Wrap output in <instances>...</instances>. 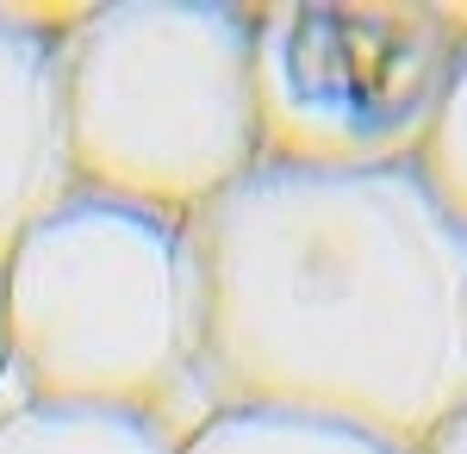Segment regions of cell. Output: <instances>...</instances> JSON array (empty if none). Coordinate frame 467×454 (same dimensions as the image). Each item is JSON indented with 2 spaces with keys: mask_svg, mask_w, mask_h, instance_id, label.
<instances>
[{
  "mask_svg": "<svg viewBox=\"0 0 467 454\" xmlns=\"http://www.w3.org/2000/svg\"><path fill=\"white\" fill-rule=\"evenodd\" d=\"M181 237L218 411L318 418L418 454L467 405V231L418 169L255 162Z\"/></svg>",
  "mask_w": 467,
  "mask_h": 454,
  "instance_id": "6da1fadb",
  "label": "cell"
},
{
  "mask_svg": "<svg viewBox=\"0 0 467 454\" xmlns=\"http://www.w3.org/2000/svg\"><path fill=\"white\" fill-rule=\"evenodd\" d=\"M63 150L81 193L193 218L262 162L250 6L119 0L50 37Z\"/></svg>",
  "mask_w": 467,
  "mask_h": 454,
  "instance_id": "7a4b0ae2",
  "label": "cell"
},
{
  "mask_svg": "<svg viewBox=\"0 0 467 454\" xmlns=\"http://www.w3.org/2000/svg\"><path fill=\"white\" fill-rule=\"evenodd\" d=\"M0 286L6 367L32 398L138 411L181 442L218 411L175 218L75 187L6 249Z\"/></svg>",
  "mask_w": 467,
  "mask_h": 454,
  "instance_id": "3957f363",
  "label": "cell"
},
{
  "mask_svg": "<svg viewBox=\"0 0 467 454\" xmlns=\"http://www.w3.org/2000/svg\"><path fill=\"white\" fill-rule=\"evenodd\" d=\"M462 44L424 0H293L250 13L262 162L312 175L411 169Z\"/></svg>",
  "mask_w": 467,
  "mask_h": 454,
  "instance_id": "277c9868",
  "label": "cell"
},
{
  "mask_svg": "<svg viewBox=\"0 0 467 454\" xmlns=\"http://www.w3.org/2000/svg\"><path fill=\"white\" fill-rule=\"evenodd\" d=\"M75 13L0 6V262L57 200L75 193L50 69V37Z\"/></svg>",
  "mask_w": 467,
  "mask_h": 454,
  "instance_id": "5b68a950",
  "label": "cell"
},
{
  "mask_svg": "<svg viewBox=\"0 0 467 454\" xmlns=\"http://www.w3.org/2000/svg\"><path fill=\"white\" fill-rule=\"evenodd\" d=\"M0 454H181V436L138 411L26 398L0 418Z\"/></svg>",
  "mask_w": 467,
  "mask_h": 454,
  "instance_id": "8992f818",
  "label": "cell"
},
{
  "mask_svg": "<svg viewBox=\"0 0 467 454\" xmlns=\"http://www.w3.org/2000/svg\"><path fill=\"white\" fill-rule=\"evenodd\" d=\"M181 454H405L380 436H361L343 423L287 418V411H213Z\"/></svg>",
  "mask_w": 467,
  "mask_h": 454,
  "instance_id": "52a82bcc",
  "label": "cell"
},
{
  "mask_svg": "<svg viewBox=\"0 0 467 454\" xmlns=\"http://www.w3.org/2000/svg\"><path fill=\"white\" fill-rule=\"evenodd\" d=\"M411 169L436 193V206L467 231V44H462V57H455V69H449L442 106H436L431 131H424V150L411 156Z\"/></svg>",
  "mask_w": 467,
  "mask_h": 454,
  "instance_id": "ba28073f",
  "label": "cell"
},
{
  "mask_svg": "<svg viewBox=\"0 0 467 454\" xmlns=\"http://www.w3.org/2000/svg\"><path fill=\"white\" fill-rule=\"evenodd\" d=\"M418 454H467V405H462L449 423H442V429H436V436H431Z\"/></svg>",
  "mask_w": 467,
  "mask_h": 454,
  "instance_id": "9c48e42d",
  "label": "cell"
},
{
  "mask_svg": "<svg viewBox=\"0 0 467 454\" xmlns=\"http://www.w3.org/2000/svg\"><path fill=\"white\" fill-rule=\"evenodd\" d=\"M0 374H6V286H0Z\"/></svg>",
  "mask_w": 467,
  "mask_h": 454,
  "instance_id": "30bf717a",
  "label": "cell"
}]
</instances>
